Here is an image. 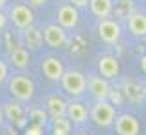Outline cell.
I'll return each mask as SVG.
<instances>
[{
    "instance_id": "1",
    "label": "cell",
    "mask_w": 146,
    "mask_h": 135,
    "mask_svg": "<svg viewBox=\"0 0 146 135\" xmlns=\"http://www.w3.org/2000/svg\"><path fill=\"white\" fill-rule=\"evenodd\" d=\"M61 87L69 95L72 97H80V95L87 90V77L80 70H67L61 76Z\"/></svg>"
},
{
    "instance_id": "2",
    "label": "cell",
    "mask_w": 146,
    "mask_h": 135,
    "mask_svg": "<svg viewBox=\"0 0 146 135\" xmlns=\"http://www.w3.org/2000/svg\"><path fill=\"white\" fill-rule=\"evenodd\" d=\"M9 92L18 101H31L35 95V83L31 81V77L24 74H16L9 81Z\"/></svg>"
},
{
    "instance_id": "3",
    "label": "cell",
    "mask_w": 146,
    "mask_h": 135,
    "mask_svg": "<svg viewBox=\"0 0 146 135\" xmlns=\"http://www.w3.org/2000/svg\"><path fill=\"white\" fill-rule=\"evenodd\" d=\"M90 119L96 122L98 126H110L115 121V110L106 99H98V103L92 106L90 110Z\"/></svg>"
},
{
    "instance_id": "4",
    "label": "cell",
    "mask_w": 146,
    "mask_h": 135,
    "mask_svg": "<svg viewBox=\"0 0 146 135\" xmlns=\"http://www.w3.org/2000/svg\"><path fill=\"white\" fill-rule=\"evenodd\" d=\"M98 34L105 43H117L121 38V25L115 20L103 18L98 25Z\"/></svg>"
},
{
    "instance_id": "5",
    "label": "cell",
    "mask_w": 146,
    "mask_h": 135,
    "mask_svg": "<svg viewBox=\"0 0 146 135\" xmlns=\"http://www.w3.org/2000/svg\"><path fill=\"white\" fill-rule=\"evenodd\" d=\"M11 22L18 29H25V27L33 25L35 22V15H33L31 7H27L25 4H15L11 7Z\"/></svg>"
},
{
    "instance_id": "6",
    "label": "cell",
    "mask_w": 146,
    "mask_h": 135,
    "mask_svg": "<svg viewBox=\"0 0 146 135\" xmlns=\"http://www.w3.org/2000/svg\"><path fill=\"white\" fill-rule=\"evenodd\" d=\"M43 42H45L50 49H61L67 43V34L65 29L58 24H50L43 29Z\"/></svg>"
},
{
    "instance_id": "7",
    "label": "cell",
    "mask_w": 146,
    "mask_h": 135,
    "mask_svg": "<svg viewBox=\"0 0 146 135\" xmlns=\"http://www.w3.org/2000/svg\"><path fill=\"white\" fill-rule=\"evenodd\" d=\"M114 122H115L117 135H139V132H141L139 119L132 114H123L119 117H115Z\"/></svg>"
},
{
    "instance_id": "8",
    "label": "cell",
    "mask_w": 146,
    "mask_h": 135,
    "mask_svg": "<svg viewBox=\"0 0 146 135\" xmlns=\"http://www.w3.org/2000/svg\"><path fill=\"white\" fill-rule=\"evenodd\" d=\"M42 72L43 76L47 77V79L50 81H60L61 76H63V63H61L60 58H56V56H49V58H45L42 61Z\"/></svg>"
},
{
    "instance_id": "9",
    "label": "cell",
    "mask_w": 146,
    "mask_h": 135,
    "mask_svg": "<svg viewBox=\"0 0 146 135\" xmlns=\"http://www.w3.org/2000/svg\"><path fill=\"white\" fill-rule=\"evenodd\" d=\"M78 22H80V15H78V9L72 4L61 5L58 9V24L63 29H74Z\"/></svg>"
},
{
    "instance_id": "10",
    "label": "cell",
    "mask_w": 146,
    "mask_h": 135,
    "mask_svg": "<svg viewBox=\"0 0 146 135\" xmlns=\"http://www.w3.org/2000/svg\"><path fill=\"white\" fill-rule=\"evenodd\" d=\"M98 69L105 79H112L119 74V61L115 56H101L98 61Z\"/></svg>"
},
{
    "instance_id": "11",
    "label": "cell",
    "mask_w": 146,
    "mask_h": 135,
    "mask_svg": "<svg viewBox=\"0 0 146 135\" xmlns=\"http://www.w3.org/2000/svg\"><path fill=\"white\" fill-rule=\"evenodd\" d=\"M88 90H90V94L96 99H108L110 97V92H112L108 81H106L103 76L90 77V79H88Z\"/></svg>"
},
{
    "instance_id": "12",
    "label": "cell",
    "mask_w": 146,
    "mask_h": 135,
    "mask_svg": "<svg viewBox=\"0 0 146 135\" xmlns=\"http://www.w3.org/2000/svg\"><path fill=\"white\" fill-rule=\"evenodd\" d=\"M126 24H128V31L137 38H144L146 36V15L143 13H132L126 16Z\"/></svg>"
},
{
    "instance_id": "13",
    "label": "cell",
    "mask_w": 146,
    "mask_h": 135,
    "mask_svg": "<svg viewBox=\"0 0 146 135\" xmlns=\"http://www.w3.org/2000/svg\"><path fill=\"white\" fill-rule=\"evenodd\" d=\"M67 117H69V121L74 122V124H83V122L88 119V112H87L83 103L72 101V103H67Z\"/></svg>"
},
{
    "instance_id": "14",
    "label": "cell",
    "mask_w": 146,
    "mask_h": 135,
    "mask_svg": "<svg viewBox=\"0 0 146 135\" xmlns=\"http://www.w3.org/2000/svg\"><path fill=\"white\" fill-rule=\"evenodd\" d=\"M4 115L13 122L15 126H25V110L22 108V105L18 103H7L4 106Z\"/></svg>"
},
{
    "instance_id": "15",
    "label": "cell",
    "mask_w": 146,
    "mask_h": 135,
    "mask_svg": "<svg viewBox=\"0 0 146 135\" xmlns=\"http://www.w3.org/2000/svg\"><path fill=\"white\" fill-rule=\"evenodd\" d=\"M88 7H90L92 15L98 18H108L114 11V4L112 0H88Z\"/></svg>"
},
{
    "instance_id": "16",
    "label": "cell",
    "mask_w": 146,
    "mask_h": 135,
    "mask_svg": "<svg viewBox=\"0 0 146 135\" xmlns=\"http://www.w3.org/2000/svg\"><path fill=\"white\" fill-rule=\"evenodd\" d=\"M47 110L52 119H60V117H67V103L61 97H49L47 101Z\"/></svg>"
},
{
    "instance_id": "17",
    "label": "cell",
    "mask_w": 146,
    "mask_h": 135,
    "mask_svg": "<svg viewBox=\"0 0 146 135\" xmlns=\"http://www.w3.org/2000/svg\"><path fill=\"white\" fill-rule=\"evenodd\" d=\"M24 40H25V45L29 49H40L42 42H43V34L35 25H29L24 29Z\"/></svg>"
},
{
    "instance_id": "18",
    "label": "cell",
    "mask_w": 146,
    "mask_h": 135,
    "mask_svg": "<svg viewBox=\"0 0 146 135\" xmlns=\"http://www.w3.org/2000/svg\"><path fill=\"white\" fill-rule=\"evenodd\" d=\"M11 65L15 69H27L29 67V52L24 47H16L15 50H11Z\"/></svg>"
},
{
    "instance_id": "19",
    "label": "cell",
    "mask_w": 146,
    "mask_h": 135,
    "mask_svg": "<svg viewBox=\"0 0 146 135\" xmlns=\"http://www.w3.org/2000/svg\"><path fill=\"white\" fill-rule=\"evenodd\" d=\"M126 95H128V99H130V101L139 103V101L144 97V88H143V85H139V83H135V81L126 83Z\"/></svg>"
},
{
    "instance_id": "20",
    "label": "cell",
    "mask_w": 146,
    "mask_h": 135,
    "mask_svg": "<svg viewBox=\"0 0 146 135\" xmlns=\"http://www.w3.org/2000/svg\"><path fill=\"white\" fill-rule=\"evenodd\" d=\"M70 130V121L65 119V117H60V119H54V133L56 135H69Z\"/></svg>"
},
{
    "instance_id": "21",
    "label": "cell",
    "mask_w": 146,
    "mask_h": 135,
    "mask_svg": "<svg viewBox=\"0 0 146 135\" xmlns=\"http://www.w3.org/2000/svg\"><path fill=\"white\" fill-rule=\"evenodd\" d=\"M29 119L35 122V124H38V126H43V124H45L47 115L43 114V112H40V110H33L31 114H29Z\"/></svg>"
},
{
    "instance_id": "22",
    "label": "cell",
    "mask_w": 146,
    "mask_h": 135,
    "mask_svg": "<svg viewBox=\"0 0 146 135\" xmlns=\"http://www.w3.org/2000/svg\"><path fill=\"white\" fill-rule=\"evenodd\" d=\"M5 79H7V65L0 60V83H4Z\"/></svg>"
},
{
    "instance_id": "23",
    "label": "cell",
    "mask_w": 146,
    "mask_h": 135,
    "mask_svg": "<svg viewBox=\"0 0 146 135\" xmlns=\"http://www.w3.org/2000/svg\"><path fill=\"white\" fill-rule=\"evenodd\" d=\"M70 4L74 5L76 9H83V7L88 5V0H70Z\"/></svg>"
},
{
    "instance_id": "24",
    "label": "cell",
    "mask_w": 146,
    "mask_h": 135,
    "mask_svg": "<svg viewBox=\"0 0 146 135\" xmlns=\"http://www.w3.org/2000/svg\"><path fill=\"white\" fill-rule=\"evenodd\" d=\"M5 24H7V18H5V15L2 13V9H0V31L5 27Z\"/></svg>"
},
{
    "instance_id": "25",
    "label": "cell",
    "mask_w": 146,
    "mask_h": 135,
    "mask_svg": "<svg viewBox=\"0 0 146 135\" xmlns=\"http://www.w3.org/2000/svg\"><path fill=\"white\" fill-rule=\"evenodd\" d=\"M47 0H29L31 5H35V7H42V5H45Z\"/></svg>"
},
{
    "instance_id": "26",
    "label": "cell",
    "mask_w": 146,
    "mask_h": 135,
    "mask_svg": "<svg viewBox=\"0 0 146 135\" xmlns=\"http://www.w3.org/2000/svg\"><path fill=\"white\" fill-rule=\"evenodd\" d=\"M141 70L146 74V56H143V58H141Z\"/></svg>"
},
{
    "instance_id": "27",
    "label": "cell",
    "mask_w": 146,
    "mask_h": 135,
    "mask_svg": "<svg viewBox=\"0 0 146 135\" xmlns=\"http://www.w3.org/2000/svg\"><path fill=\"white\" fill-rule=\"evenodd\" d=\"M4 108H0V124H2V122H4Z\"/></svg>"
},
{
    "instance_id": "28",
    "label": "cell",
    "mask_w": 146,
    "mask_h": 135,
    "mask_svg": "<svg viewBox=\"0 0 146 135\" xmlns=\"http://www.w3.org/2000/svg\"><path fill=\"white\" fill-rule=\"evenodd\" d=\"M5 4H7V0H0V9H4Z\"/></svg>"
},
{
    "instance_id": "29",
    "label": "cell",
    "mask_w": 146,
    "mask_h": 135,
    "mask_svg": "<svg viewBox=\"0 0 146 135\" xmlns=\"http://www.w3.org/2000/svg\"><path fill=\"white\" fill-rule=\"evenodd\" d=\"M9 132H11V130H5V133H4V135H9Z\"/></svg>"
},
{
    "instance_id": "30",
    "label": "cell",
    "mask_w": 146,
    "mask_h": 135,
    "mask_svg": "<svg viewBox=\"0 0 146 135\" xmlns=\"http://www.w3.org/2000/svg\"><path fill=\"white\" fill-rule=\"evenodd\" d=\"M81 135H87V133H81Z\"/></svg>"
},
{
    "instance_id": "31",
    "label": "cell",
    "mask_w": 146,
    "mask_h": 135,
    "mask_svg": "<svg viewBox=\"0 0 146 135\" xmlns=\"http://www.w3.org/2000/svg\"><path fill=\"white\" fill-rule=\"evenodd\" d=\"M144 95H146V94H144Z\"/></svg>"
}]
</instances>
